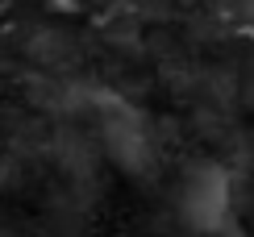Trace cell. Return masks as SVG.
I'll return each instance as SVG.
<instances>
[{
	"label": "cell",
	"instance_id": "cell-1",
	"mask_svg": "<svg viewBox=\"0 0 254 237\" xmlns=\"http://www.w3.org/2000/svg\"><path fill=\"white\" fill-rule=\"evenodd\" d=\"M229 204H234V187H229L225 167L217 163H200L188 171L184 187H179V212L184 221L200 233L221 229V221L229 217Z\"/></svg>",
	"mask_w": 254,
	"mask_h": 237
},
{
	"label": "cell",
	"instance_id": "cell-2",
	"mask_svg": "<svg viewBox=\"0 0 254 237\" xmlns=\"http://www.w3.org/2000/svg\"><path fill=\"white\" fill-rule=\"evenodd\" d=\"M104 146H109V154L117 158L121 167H129V171H146L154 163L150 129H146L142 113L125 109V104H113V113L104 117Z\"/></svg>",
	"mask_w": 254,
	"mask_h": 237
}]
</instances>
